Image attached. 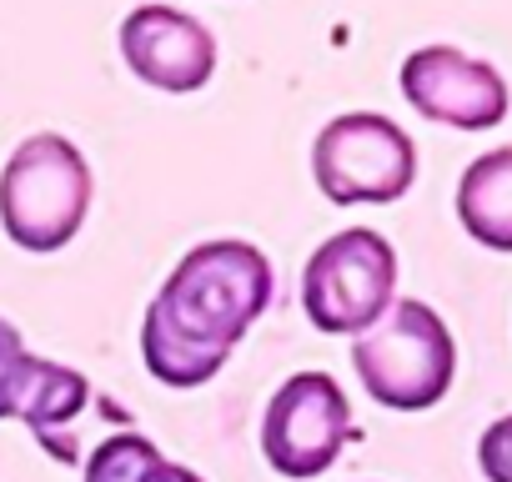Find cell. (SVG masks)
<instances>
[{
  "label": "cell",
  "instance_id": "1",
  "mask_svg": "<svg viewBox=\"0 0 512 482\" xmlns=\"http://www.w3.org/2000/svg\"><path fill=\"white\" fill-rule=\"evenodd\" d=\"M267 307H272L267 252L231 236L201 241L176 262V272L146 307L141 322L146 372L166 387L211 382Z\"/></svg>",
  "mask_w": 512,
  "mask_h": 482
},
{
  "label": "cell",
  "instance_id": "2",
  "mask_svg": "<svg viewBox=\"0 0 512 482\" xmlns=\"http://www.w3.org/2000/svg\"><path fill=\"white\" fill-rule=\"evenodd\" d=\"M91 211V161L56 131L26 136L0 171V226L21 252H61Z\"/></svg>",
  "mask_w": 512,
  "mask_h": 482
},
{
  "label": "cell",
  "instance_id": "3",
  "mask_svg": "<svg viewBox=\"0 0 512 482\" xmlns=\"http://www.w3.org/2000/svg\"><path fill=\"white\" fill-rule=\"evenodd\" d=\"M352 367L372 402L392 412H427L452 387L457 347H452L447 322L427 302L407 297V302H392L352 342Z\"/></svg>",
  "mask_w": 512,
  "mask_h": 482
},
{
  "label": "cell",
  "instance_id": "4",
  "mask_svg": "<svg viewBox=\"0 0 512 482\" xmlns=\"http://www.w3.org/2000/svg\"><path fill=\"white\" fill-rule=\"evenodd\" d=\"M397 297V252L372 226H347L312 252L302 307L327 337H362Z\"/></svg>",
  "mask_w": 512,
  "mask_h": 482
},
{
  "label": "cell",
  "instance_id": "5",
  "mask_svg": "<svg viewBox=\"0 0 512 482\" xmlns=\"http://www.w3.org/2000/svg\"><path fill=\"white\" fill-rule=\"evenodd\" d=\"M312 176L337 206H387L417 181V146L397 121L377 111H347L317 131Z\"/></svg>",
  "mask_w": 512,
  "mask_h": 482
},
{
  "label": "cell",
  "instance_id": "6",
  "mask_svg": "<svg viewBox=\"0 0 512 482\" xmlns=\"http://www.w3.org/2000/svg\"><path fill=\"white\" fill-rule=\"evenodd\" d=\"M352 437H357L352 402L327 372L287 377L262 417V457L292 482L322 477Z\"/></svg>",
  "mask_w": 512,
  "mask_h": 482
},
{
  "label": "cell",
  "instance_id": "7",
  "mask_svg": "<svg viewBox=\"0 0 512 482\" xmlns=\"http://www.w3.org/2000/svg\"><path fill=\"white\" fill-rule=\"evenodd\" d=\"M91 402V382L51 357H31L16 322L0 317V422H26L36 442L56 462H76L66 442V422H76Z\"/></svg>",
  "mask_w": 512,
  "mask_h": 482
},
{
  "label": "cell",
  "instance_id": "8",
  "mask_svg": "<svg viewBox=\"0 0 512 482\" xmlns=\"http://www.w3.org/2000/svg\"><path fill=\"white\" fill-rule=\"evenodd\" d=\"M402 96L427 121L457 131H487L507 116V81L497 66L462 56L452 46H422L402 61Z\"/></svg>",
  "mask_w": 512,
  "mask_h": 482
},
{
  "label": "cell",
  "instance_id": "9",
  "mask_svg": "<svg viewBox=\"0 0 512 482\" xmlns=\"http://www.w3.org/2000/svg\"><path fill=\"white\" fill-rule=\"evenodd\" d=\"M121 56L136 81L171 91V96L201 91L216 71L211 31L176 6H136L121 21Z\"/></svg>",
  "mask_w": 512,
  "mask_h": 482
},
{
  "label": "cell",
  "instance_id": "10",
  "mask_svg": "<svg viewBox=\"0 0 512 482\" xmlns=\"http://www.w3.org/2000/svg\"><path fill=\"white\" fill-rule=\"evenodd\" d=\"M457 216L472 241L492 252H512V146H497L462 171Z\"/></svg>",
  "mask_w": 512,
  "mask_h": 482
},
{
  "label": "cell",
  "instance_id": "11",
  "mask_svg": "<svg viewBox=\"0 0 512 482\" xmlns=\"http://www.w3.org/2000/svg\"><path fill=\"white\" fill-rule=\"evenodd\" d=\"M81 482H206V477L181 467V462H171L141 432H116V437L96 442V452L86 457Z\"/></svg>",
  "mask_w": 512,
  "mask_h": 482
},
{
  "label": "cell",
  "instance_id": "12",
  "mask_svg": "<svg viewBox=\"0 0 512 482\" xmlns=\"http://www.w3.org/2000/svg\"><path fill=\"white\" fill-rule=\"evenodd\" d=\"M477 462H482L487 482H512V412L497 417V422L482 432V442H477Z\"/></svg>",
  "mask_w": 512,
  "mask_h": 482
}]
</instances>
